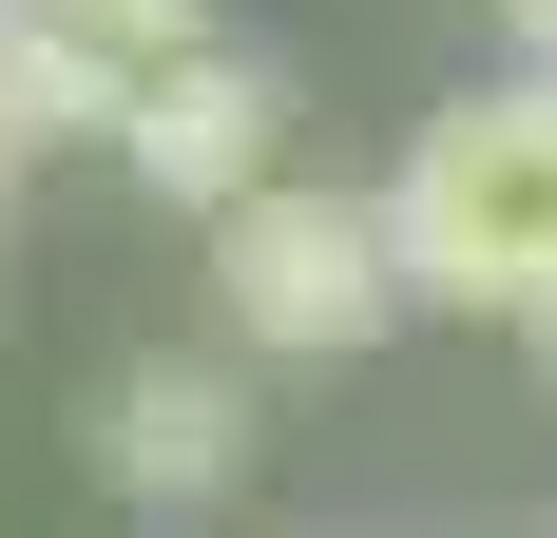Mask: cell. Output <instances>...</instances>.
<instances>
[{
  "instance_id": "obj_4",
  "label": "cell",
  "mask_w": 557,
  "mask_h": 538,
  "mask_svg": "<svg viewBox=\"0 0 557 538\" xmlns=\"http://www.w3.org/2000/svg\"><path fill=\"white\" fill-rule=\"evenodd\" d=\"M97 481L135 500V519L231 500V481H250V384H231V366H115V404H97Z\"/></svg>"
},
{
  "instance_id": "obj_5",
  "label": "cell",
  "mask_w": 557,
  "mask_h": 538,
  "mask_svg": "<svg viewBox=\"0 0 557 538\" xmlns=\"http://www.w3.org/2000/svg\"><path fill=\"white\" fill-rule=\"evenodd\" d=\"M97 115H115V97H97V58H58L39 20H20V39H0V193H20L58 135H97Z\"/></svg>"
},
{
  "instance_id": "obj_1",
  "label": "cell",
  "mask_w": 557,
  "mask_h": 538,
  "mask_svg": "<svg viewBox=\"0 0 557 538\" xmlns=\"http://www.w3.org/2000/svg\"><path fill=\"white\" fill-rule=\"evenodd\" d=\"M404 308H519L557 269V77H481L423 115V155L366 193Z\"/></svg>"
},
{
  "instance_id": "obj_2",
  "label": "cell",
  "mask_w": 557,
  "mask_h": 538,
  "mask_svg": "<svg viewBox=\"0 0 557 538\" xmlns=\"http://www.w3.org/2000/svg\"><path fill=\"white\" fill-rule=\"evenodd\" d=\"M212 308H231V346H288V366L385 346V308H404L385 212H366V193H288V173H250V193L212 212Z\"/></svg>"
},
{
  "instance_id": "obj_8",
  "label": "cell",
  "mask_w": 557,
  "mask_h": 538,
  "mask_svg": "<svg viewBox=\"0 0 557 538\" xmlns=\"http://www.w3.org/2000/svg\"><path fill=\"white\" fill-rule=\"evenodd\" d=\"M500 20H519V58H539V77H557V0H500Z\"/></svg>"
},
{
  "instance_id": "obj_6",
  "label": "cell",
  "mask_w": 557,
  "mask_h": 538,
  "mask_svg": "<svg viewBox=\"0 0 557 538\" xmlns=\"http://www.w3.org/2000/svg\"><path fill=\"white\" fill-rule=\"evenodd\" d=\"M39 39L97 58V97H115V77H154L173 39H212V0H39Z\"/></svg>"
},
{
  "instance_id": "obj_7",
  "label": "cell",
  "mask_w": 557,
  "mask_h": 538,
  "mask_svg": "<svg viewBox=\"0 0 557 538\" xmlns=\"http://www.w3.org/2000/svg\"><path fill=\"white\" fill-rule=\"evenodd\" d=\"M500 327H519V346H539V366H557V269H539V289H519V308H500Z\"/></svg>"
},
{
  "instance_id": "obj_9",
  "label": "cell",
  "mask_w": 557,
  "mask_h": 538,
  "mask_svg": "<svg viewBox=\"0 0 557 538\" xmlns=\"http://www.w3.org/2000/svg\"><path fill=\"white\" fill-rule=\"evenodd\" d=\"M20 20H39V0H0V39H20Z\"/></svg>"
},
{
  "instance_id": "obj_3",
  "label": "cell",
  "mask_w": 557,
  "mask_h": 538,
  "mask_svg": "<svg viewBox=\"0 0 557 538\" xmlns=\"http://www.w3.org/2000/svg\"><path fill=\"white\" fill-rule=\"evenodd\" d=\"M115 155H135V193H173V212H231L250 173H270V135H288V77L250 39H173L154 77H115V115H97Z\"/></svg>"
}]
</instances>
